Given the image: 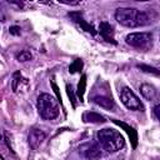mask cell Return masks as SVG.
Listing matches in <instances>:
<instances>
[{
  "label": "cell",
  "mask_w": 160,
  "mask_h": 160,
  "mask_svg": "<svg viewBox=\"0 0 160 160\" xmlns=\"http://www.w3.org/2000/svg\"><path fill=\"white\" fill-rule=\"evenodd\" d=\"M85 89H86V76L82 75L79 84H78V90H76V94H78V98L80 100V102L84 101V94H85Z\"/></svg>",
  "instance_id": "cell-15"
},
{
  "label": "cell",
  "mask_w": 160,
  "mask_h": 160,
  "mask_svg": "<svg viewBox=\"0 0 160 160\" xmlns=\"http://www.w3.org/2000/svg\"><path fill=\"white\" fill-rule=\"evenodd\" d=\"M16 59H18L19 61H21V62H25V61L31 60V59H32V55H31V52H30L29 50H22V51H20V52L16 55Z\"/></svg>",
  "instance_id": "cell-17"
},
{
  "label": "cell",
  "mask_w": 160,
  "mask_h": 160,
  "mask_svg": "<svg viewBox=\"0 0 160 160\" xmlns=\"http://www.w3.org/2000/svg\"><path fill=\"white\" fill-rule=\"evenodd\" d=\"M119 96H120V100L121 102L130 110H140L142 111L144 110V105L142 102L140 101V99L138 98V95L128 86H124L120 92H119Z\"/></svg>",
  "instance_id": "cell-5"
},
{
  "label": "cell",
  "mask_w": 160,
  "mask_h": 160,
  "mask_svg": "<svg viewBox=\"0 0 160 160\" xmlns=\"http://www.w3.org/2000/svg\"><path fill=\"white\" fill-rule=\"evenodd\" d=\"M140 92H141L142 98H145V99L149 100V101H154V100H156L158 96H159L158 90H156L152 85H150V84H141V86H140Z\"/></svg>",
  "instance_id": "cell-9"
},
{
  "label": "cell",
  "mask_w": 160,
  "mask_h": 160,
  "mask_svg": "<svg viewBox=\"0 0 160 160\" xmlns=\"http://www.w3.org/2000/svg\"><path fill=\"white\" fill-rule=\"evenodd\" d=\"M69 16H70L75 22H78V24H79V25H80V26L86 31V32H90V34L95 35V32H96V31L94 30V28H92L91 25H89V24H88V22L81 18V14H80L79 11H78V12H70V14H69Z\"/></svg>",
  "instance_id": "cell-11"
},
{
  "label": "cell",
  "mask_w": 160,
  "mask_h": 160,
  "mask_svg": "<svg viewBox=\"0 0 160 160\" xmlns=\"http://www.w3.org/2000/svg\"><path fill=\"white\" fill-rule=\"evenodd\" d=\"M114 122L116 124V125H119V126H121L125 131H126V134L129 135V138H130V140H131V144H132V148H136V145H138V136H136V131L130 126V125H128V124H125V122H122V121H119V120H114Z\"/></svg>",
  "instance_id": "cell-12"
},
{
  "label": "cell",
  "mask_w": 160,
  "mask_h": 160,
  "mask_svg": "<svg viewBox=\"0 0 160 160\" xmlns=\"http://www.w3.org/2000/svg\"><path fill=\"white\" fill-rule=\"evenodd\" d=\"M66 91H68V95H69V98H70V100H71V102H72V106L75 108V96H74V91H72V88H71V85L69 86V85H66Z\"/></svg>",
  "instance_id": "cell-19"
},
{
  "label": "cell",
  "mask_w": 160,
  "mask_h": 160,
  "mask_svg": "<svg viewBox=\"0 0 160 160\" xmlns=\"http://www.w3.org/2000/svg\"><path fill=\"white\" fill-rule=\"evenodd\" d=\"M79 152L88 160H98L102 158V148L99 142H86L79 148Z\"/></svg>",
  "instance_id": "cell-6"
},
{
  "label": "cell",
  "mask_w": 160,
  "mask_h": 160,
  "mask_svg": "<svg viewBox=\"0 0 160 160\" xmlns=\"http://www.w3.org/2000/svg\"><path fill=\"white\" fill-rule=\"evenodd\" d=\"M51 86H52L54 92H55V94H56V96H58V100L61 102V95H60V92H59V88H58V85H56V84L52 81V82H51Z\"/></svg>",
  "instance_id": "cell-20"
},
{
  "label": "cell",
  "mask_w": 160,
  "mask_h": 160,
  "mask_svg": "<svg viewBox=\"0 0 160 160\" xmlns=\"http://www.w3.org/2000/svg\"><path fill=\"white\" fill-rule=\"evenodd\" d=\"M154 115L160 120V104H159V105H156V106L154 108Z\"/></svg>",
  "instance_id": "cell-22"
},
{
  "label": "cell",
  "mask_w": 160,
  "mask_h": 160,
  "mask_svg": "<svg viewBox=\"0 0 160 160\" xmlns=\"http://www.w3.org/2000/svg\"><path fill=\"white\" fill-rule=\"evenodd\" d=\"M36 108H38L39 115L45 120H54L55 118L59 116L60 110H59L58 100L50 94H46V92L40 94L38 96Z\"/></svg>",
  "instance_id": "cell-3"
},
{
  "label": "cell",
  "mask_w": 160,
  "mask_h": 160,
  "mask_svg": "<svg viewBox=\"0 0 160 160\" xmlns=\"http://www.w3.org/2000/svg\"><path fill=\"white\" fill-rule=\"evenodd\" d=\"M10 34L19 35V34H20V28H18V26H11V28H10Z\"/></svg>",
  "instance_id": "cell-21"
},
{
  "label": "cell",
  "mask_w": 160,
  "mask_h": 160,
  "mask_svg": "<svg viewBox=\"0 0 160 160\" xmlns=\"http://www.w3.org/2000/svg\"><path fill=\"white\" fill-rule=\"evenodd\" d=\"M84 120L88 122H92V124H101L105 122V118L102 115H100L99 112L95 111H88L84 114Z\"/></svg>",
  "instance_id": "cell-14"
},
{
  "label": "cell",
  "mask_w": 160,
  "mask_h": 160,
  "mask_svg": "<svg viewBox=\"0 0 160 160\" xmlns=\"http://www.w3.org/2000/svg\"><path fill=\"white\" fill-rule=\"evenodd\" d=\"M138 68L142 71V72H146V74H150V75H155V76H160V70L154 68V66H150V65H145V64H139Z\"/></svg>",
  "instance_id": "cell-16"
},
{
  "label": "cell",
  "mask_w": 160,
  "mask_h": 160,
  "mask_svg": "<svg viewBox=\"0 0 160 160\" xmlns=\"http://www.w3.org/2000/svg\"><path fill=\"white\" fill-rule=\"evenodd\" d=\"M29 86L28 79H25L20 72H15L12 76V90L14 92H24Z\"/></svg>",
  "instance_id": "cell-8"
},
{
  "label": "cell",
  "mask_w": 160,
  "mask_h": 160,
  "mask_svg": "<svg viewBox=\"0 0 160 160\" xmlns=\"http://www.w3.org/2000/svg\"><path fill=\"white\" fill-rule=\"evenodd\" d=\"M46 138V134L39 129V128H32L30 131H29V135H28V142L30 145V148L32 150H36L41 144L42 141L45 140Z\"/></svg>",
  "instance_id": "cell-7"
},
{
  "label": "cell",
  "mask_w": 160,
  "mask_h": 160,
  "mask_svg": "<svg viewBox=\"0 0 160 160\" xmlns=\"http://www.w3.org/2000/svg\"><path fill=\"white\" fill-rule=\"evenodd\" d=\"M99 32H100V35H101L106 41H110V42H114V44H115V40H114V30H112V26H111L109 22H106V21L100 22Z\"/></svg>",
  "instance_id": "cell-10"
},
{
  "label": "cell",
  "mask_w": 160,
  "mask_h": 160,
  "mask_svg": "<svg viewBox=\"0 0 160 160\" xmlns=\"http://www.w3.org/2000/svg\"><path fill=\"white\" fill-rule=\"evenodd\" d=\"M82 68V61L80 60V59H76L71 65H70V68H69V71L71 72V74H74V72H76V71H79L80 69Z\"/></svg>",
  "instance_id": "cell-18"
},
{
  "label": "cell",
  "mask_w": 160,
  "mask_h": 160,
  "mask_svg": "<svg viewBox=\"0 0 160 160\" xmlns=\"http://www.w3.org/2000/svg\"><path fill=\"white\" fill-rule=\"evenodd\" d=\"M96 139L102 150H105L106 152H116L125 145L124 136L120 134V131L110 128L99 130L96 134Z\"/></svg>",
  "instance_id": "cell-2"
},
{
  "label": "cell",
  "mask_w": 160,
  "mask_h": 160,
  "mask_svg": "<svg viewBox=\"0 0 160 160\" xmlns=\"http://www.w3.org/2000/svg\"><path fill=\"white\" fill-rule=\"evenodd\" d=\"M115 20L125 28H140L150 24V18L146 12L135 8H120L115 11Z\"/></svg>",
  "instance_id": "cell-1"
},
{
  "label": "cell",
  "mask_w": 160,
  "mask_h": 160,
  "mask_svg": "<svg viewBox=\"0 0 160 160\" xmlns=\"http://www.w3.org/2000/svg\"><path fill=\"white\" fill-rule=\"evenodd\" d=\"M92 100H94L95 104H98L99 106H101V108H104V109H108V110H111V109L115 106L112 99L109 98V96H105V95H98V96H94Z\"/></svg>",
  "instance_id": "cell-13"
},
{
  "label": "cell",
  "mask_w": 160,
  "mask_h": 160,
  "mask_svg": "<svg viewBox=\"0 0 160 160\" xmlns=\"http://www.w3.org/2000/svg\"><path fill=\"white\" fill-rule=\"evenodd\" d=\"M125 41L128 45L140 49V50H148L152 45V35L150 32H130L126 35Z\"/></svg>",
  "instance_id": "cell-4"
}]
</instances>
